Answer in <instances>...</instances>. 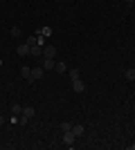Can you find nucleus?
Wrapping results in <instances>:
<instances>
[{
  "mask_svg": "<svg viewBox=\"0 0 135 150\" xmlns=\"http://www.w3.org/2000/svg\"><path fill=\"white\" fill-rule=\"evenodd\" d=\"M34 114H36V110H34V108H23V112H20V117H18V123H27Z\"/></svg>",
  "mask_w": 135,
  "mask_h": 150,
  "instance_id": "obj_1",
  "label": "nucleus"
},
{
  "mask_svg": "<svg viewBox=\"0 0 135 150\" xmlns=\"http://www.w3.org/2000/svg\"><path fill=\"white\" fill-rule=\"evenodd\" d=\"M29 52H32V47H29V45L27 43H23V45H18V47H16V54H18V56H29Z\"/></svg>",
  "mask_w": 135,
  "mask_h": 150,
  "instance_id": "obj_2",
  "label": "nucleus"
},
{
  "mask_svg": "<svg viewBox=\"0 0 135 150\" xmlns=\"http://www.w3.org/2000/svg\"><path fill=\"white\" fill-rule=\"evenodd\" d=\"M74 141H77V137H74V132H72V130L63 132V144L65 146H74Z\"/></svg>",
  "mask_w": 135,
  "mask_h": 150,
  "instance_id": "obj_3",
  "label": "nucleus"
},
{
  "mask_svg": "<svg viewBox=\"0 0 135 150\" xmlns=\"http://www.w3.org/2000/svg\"><path fill=\"white\" fill-rule=\"evenodd\" d=\"M43 56L45 58H54L56 56V47H54V45H45L43 47Z\"/></svg>",
  "mask_w": 135,
  "mask_h": 150,
  "instance_id": "obj_4",
  "label": "nucleus"
},
{
  "mask_svg": "<svg viewBox=\"0 0 135 150\" xmlns=\"http://www.w3.org/2000/svg\"><path fill=\"white\" fill-rule=\"evenodd\" d=\"M72 90L77 94H81V92H86V83L81 81V79H77V81H72Z\"/></svg>",
  "mask_w": 135,
  "mask_h": 150,
  "instance_id": "obj_5",
  "label": "nucleus"
},
{
  "mask_svg": "<svg viewBox=\"0 0 135 150\" xmlns=\"http://www.w3.org/2000/svg\"><path fill=\"white\" fill-rule=\"evenodd\" d=\"M54 67H56L54 58H45V61H43V69H45V72H54Z\"/></svg>",
  "mask_w": 135,
  "mask_h": 150,
  "instance_id": "obj_6",
  "label": "nucleus"
},
{
  "mask_svg": "<svg viewBox=\"0 0 135 150\" xmlns=\"http://www.w3.org/2000/svg\"><path fill=\"white\" fill-rule=\"evenodd\" d=\"M43 74H45L43 65H41V67H32V79H34V81H39V79H43Z\"/></svg>",
  "mask_w": 135,
  "mask_h": 150,
  "instance_id": "obj_7",
  "label": "nucleus"
},
{
  "mask_svg": "<svg viewBox=\"0 0 135 150\" xmlns=\"http://www.w3.org/2000/svg\"><path fill=\"white\" fill-rule=\"evenodd\" d=\"M29 56H43V45H34L32 52H29Z\"/></svg>",
  "mask_w": 135,
  "mask_h": 150,
  "instance_id": "obj_8",
  "label": "nucleus"
},
{
  "mask_svg": "<svg viewBox=\"0 0 135 150\" xmlns=\"http://www.w3.org/2000/svg\"><path fill=\"white\" fill-rule=\"evenodd\" d=\"M20 74H23L25 81H34V79H32V67H23V69H20Z\"/></svg>",
  "mask_w": 135,
  "mask_h": 150,
  "instance_id": "obj_9",
  "label": "nucleus"
},
{
  "mask_svg": "<svg viewBox=\"0 0 135 150\" xmlns=\"http://www.w3.org/2000/svg\"><path fill=\"white\" fill-rule=\"evenodd\" d=\"M65 69H68V65H65L63 61H59L56 67H54V72H56V74H65Z\"/></svg>",
  "mask_w": 135,
  "mask_h": 150,
  "instance_id": "obj_10",
  "label": "nucleus"
},
{
  "mask_svg": "<svg viewBox=\"0 0 135 150\" xmlns=\"http://www.w3.org/2000/svg\"><path fill=\"white\" fill-rule=\"evenodd\" d=\"M72 132H74V137H81V134H84V125L72 123Z\"/></svg>",
  "mask_w": 135,
  "mask_h": 150,
  "instance_id": "obj_11",
  "label": "nucleus"
},
{
  "mask_svg": "<svg viewBox=\"0 0 135 150\" xmlns=\"http://www.w3.org/2000/svg\"><path fill=\"white\" fill-rule=\"evenodd\" d=\"M39 36H41V34H36V36H27L25 43L29 45V47H34V45H39Z\"/></svg>",
  "mask_w": 135,
  "mask_h": 150,
  "instance_id": "obj_12",
  "label": "nucleus"
},
{
  "mask_svg": "<svg viewBox=\"0 0 135 150\" xmlns=\"http://www.w3.org/2000/svg\"><path fill=\"white\" fill-rule=\"evenodd\" d=\"M11 36H14V38H20V36H23V29H20L18 25H14V27H11Z\"/></svg>",
  "mask_w": 135,
  "mask_h": 150,
  "instance_id": "obj_13",
  "label": "nucleus"
},
{
  "mask_svg": "<svg viewBox=\"0 0 135 150\" xmlns=\"http://www.w3.org/2000/svg\"><path fill=\"white\" fill-rule=\"evenodd\" d=\"M36 34H41V36H52V27H41Z\"/></svg>",
  "mask_w": 135,
  "mask_h": 150,
  "instance_id": "obj_14",
  "label": "nucleus"
},
{
  "mask_svg": "<svg viewBox=\"0 0 135 150\" xmlns=\"http://www.w3.org/2000/svg\"><path fill=\"white\" fill-rule=\"evenodd\" d=\"M20 112H23V105H18V103H14V105H11V114L20 117Z\"/></svg>",
  "mask_w": 135,
  "mask_h": 150,
  "instance_id": "obj_15",
  "label": "nucleus"
},
{
  "mask_svg": "<svg viewBox=\"0 0 135 150\" xmlns=\"http://www.w3.org/2000/svg\"><path fill=\"white\" fill-rule=\"evenodd\" d=\"M70 79H72V81L81 79V72H79V69H70Z\"/></svg>",
  "mask_w": 135,
  "mask_h": 150,
  "instance_id": "obj_16",
  "label": "nucleus"
},
{
  "mask_svg": "<svg viewBox=\"0 0 135 150\" xmlns=\"http://www.w3.org/2000/svg\"><path fill=\"white\" fill-rule=\"evenodd\" d=\"M126 79H129V81H135V69H126Z\"/></svg>",
  "mask_w": 135,
  "mask_h": 150,
  "instance_id": "obj_17",
  "label": "nucleus"
},
{
  "mask_svg": "<svg viewBox=\"0 0 135 150\" xmlns=\"http://www.w3.org/2000/svg\"><path fill=\"white\" fill-rule=\"evenodd\" d=\"M61 130H63V132L72 130V123H68V121H65V123H61Z\"/></svg>",
  "mask_w": 135,
  "mask_h": 150,
  "instance_id": "obj_18",
  "label": "nucleus"
},
{
  "mask_svg": "<svg viewBox=\"0 0 135 150\" xmlns=\"http://www.w3.org/2000/svg\"><path fill=\"white\" fill-rule=\"evenodd\" d=\"M124 2H126V5H133V2H135V0H124Z\"/></svg>",
  "mask_w": 135,
  "mask_h": 150,
  "instance_id": "obj_19",
  "label": "nucleus"
},
{
  "mask_svg": "<svg viewBox=\"0 0 135 150\" xmlns=\"http://www.w3.org/2000/svg\"><path fill=\"white\" fill-rule=\"evenodd\" d=\"M2 123H5V117H0V125H2Z\"/></svg>",
  "mask_w": 135,
  "mask_h": 150,
  "instance_id": "obj_20",
  "label": "nucleus"
},
{
  "mask_svg": "<svg viewBox=\"0 0 135 150\" xmlns=\"http://www.w3.org/2000/svg\"><path fill=\"white\" fill-rule=\"evenodd\" d=\"M131 150H135V144H131Z\"/></svg>",
  "mask_w": 135,
  "mask_h": 150,
  "instance_id": "obj_21",
  "label": "nucleus"
},
{
  "mask_svg": "<svg viewBox=\"0 0 135 150\" xmlns=\"http://www.w3.org/2000/svg\"><path fill=\"white\" fill-rule=\"evenodd\" d=\"M0 67H2V58H0Z\"/></svg>",
  "mask_w": 135,
  "mask_h": 150,
  "instance_id": "obj_22",
  "label": "nucleus"
},
{
  "mask_svg": "<svg viewBox=\"0 0 135 150\" xmlns=\"http://www.w3.org/2000/svg\"><path fill=\"white\" fill-rule=\"evenodd\" d=\"M133 90H135V81H133Z\"/></svg>",
  "mask_w": 135,
  "mask_h": 150,
  "instance_id": "obj_23",
  "label": "nucleus"
},
{
  "mask_svg": "<svg viewBox=\"0 0 135 150\" xmlns=\"http://www.w3.org/2000/svg\"><path fill=\"white\" fill-rule=\"evenodd\" d=\"M56 2H61V0H56Z\"/></svg>",
  "mask_w": 135,
  "mask_h": 150,
  "instance_id": "obj_24",
  "label": "nucleus"
}]
</instances>
